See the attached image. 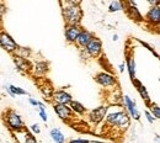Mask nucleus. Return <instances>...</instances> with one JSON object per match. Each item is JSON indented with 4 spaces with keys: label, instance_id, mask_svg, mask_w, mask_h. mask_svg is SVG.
<instances>
[{
    "label": "nucleus",
    "instance_id": "ddd939ff",
    "mask_svg": "<svg viewBox=\"0 0 160 143\" xmlns=\"http://www.w3.org/2000/svg\"><path fill=\"white\" fill-rule=\"evenodd\" d=\"M92 37H94V35L90 32V31H88V30H81L79 33V36H78V38H77V41L74 44H77V47L80 48V49H82V48H85L86 47V44L89 43V42L92 40Z\"/></svg>",
    "mask_w": 160,
    "mask_h": 143
},
{
    "label": "nucleus",
    "instance_id": "7ed1b4c3",
    "mask_svg": "<svg viewBox=\"0 0 160 143\" xmlns=\"http://www.w3.org/2000/svg\"><path fill=\"white\" fill-rule=\"evenodd\" d=\"M80 51L82 53H85L90 58H98V57H100V54L102 53V42H101L100 38L94 36L92 40L86 44V47L80 49Z\"/></svg>",
    "mask_w": 160,
    "mask_h": 143
},
{
    "label": "nucleus",
    "instance_id": "473e14b6",
    "mask_svg": "<svg viewBox=\"0 0 160 143\" xmlns=\"http://www.w3.org/2000/svg\"><path fill=\"white\" fill-rule=\"evenodd\" d=\"M5 13H6V8L2 4H0V18H2Z\"/></svg>",
    "mask_w": 160,
    "mask_h": 143
},
{
    "label": "nucleus",
    "instance_id": "2eb2a0df",
    "mask_svg": "<svg viewBox=\"0 0 160 143\" xmlns=\"http://www.w3.org/2000/svg\"><path fill=\"white\" fill-rule=\"evenodd\" d=\"M123 112H124V110H115V111L107 112V115L105 117L106 125L110 126V127H116V125L120 121L121 116L123 115Z\"/></svg>",
    "mask_w": 160,
    "mask_h": 143
},
{
    "label": "nucleus",
    "instance_id": "423d86ee",
    "mask_svg": "<svg viewBox=\"0 0 160 143\" xmlns=\"http://www.w3.org/2000/svg\"><path fill=\"white\" fill-rule=\"evenodd\" d=\"M95 82L102 88H115L117 85V79L115 75L107 73V72H100L95 75Z\"/></svg>",
    "mask_w": 160,
    "mask_h": 143
},
{
    "label": "nucleus",
    "instance_id": "f257e3e1",
    "mask_svg": "<svg viewBox=\"0 0 160 143\" xmlns=\"http://www.w3.org/2000/svg\"><path fill=\"white\" fill-rule=\"evenodd\" d=\"M62 6V15L65 25H80L82 19V10L79 1H65L59 3Z\"/></svg>",
    "mask_w": 160,
    "mask_h": 143
},
{
    "label": "nucleus",
    "instance_id": "cd10ccee",
    "mask_svg": "<svg viewBox=\"0 0 160 143\" xmlns=\"http://www.w3.org/2000/svg\"><path fill=\"white\" fill-rule=\"evenodd\" d=\"M23 135H25V142L23 143H38L37 142V140L35 138V136H33L32 133H30V132L25 131V132H23Z\"/></svg>",
    "mask_w": 160,
    "mask_h": 143
},
{
    "label": "nucleus",
    "instance_id": "f8f14e48",
    "mask_svg": "<svg viewBox=\"0 0 160 143\" xmlns=\"http://www.w3.org/2000/svg\"><path fill=\"white\" fill-rule=\"evenodd\" d=\"M145 22L147 23H150L152 26L154 25H159L160 22V5H154L152 6L147 15H145Z\"/></svg>",
    "mask_w": 160,
    "mask_h": 143
},
{
    "label": "nucleus",
    "instance_id": "39448f33",
    "mask_svg": "<svg viewBox=\"0 0 160 143\" xmlns=\"http://www.w3.org/2000/svg\"><path fill=\"white\" fill-rule=\"evenodd\" d=\"M0 47L2 49H5L8 53H15V51L18 49L19 44L16 43V41L6 32V31H0Z\"/></svg>",
    "mask_w": 160,
    "mask_h": 143
},
{
    "label": "nucleus",
    "instance_id": "6ab92c4d",
    "mask_svg": "<svg viewBox=\"0 0 160 143\" xmlns=\"http://www.w3.org/2000/svg\"><path fill=\"white\" fill-rule=\"evenodd\" d=\"M49 136H51V138H52V141L54 143H67V138H65V136L63 135V132L60 131L59 128H52L51 131H49Z\"/></svg>",
    "mask_w": 160,
    "mask_h": 143
},
{
    "label": "nucleus",
    "instance_id": "393cba45",
    "mask_svg": "<svg viewBox=\"0 0 160 143\" xmlns=\"http://www.w3.org/2000/svg\"><path fill=\"white\" fill-rule=\"evenodd\" d=\"M122 10H123V1L115 0L108 6V11L110 13H118V11H122Z\"/></svg>",
    "mask_w": 160,
    "mask_h": 143
},
{
    "label": "nucleus",
    "instance_id": "20e7f679",
    "mask_svg": "<svg viewBox=\"0 0 160 143\" xmlns=\"http://www.w3.org/2000/svg\"><path fill=\"white\" fill-rule=\"evenodd\" d=\"M122 105L124 106L126 112L129 116V119H133L136 121H139L140 120L139 110H138V107L136 105V101L133 99H131L129 95H123L122 96Z\"/></svg>",
    "mask_w": 160,
    "mask_h": 143
},
{
    "label": "nucleus",
    "instance_id": "f3484780",
    "mask_svg": "<svg viewBox=\"0 0 160 143\" xmlns=\"http://www.w3.org/2000/svg\"><path fill=\"white\" fill-rule=\"evenodd\" d=\"M14 63H15L16 68L20 72H23V73H28L32 69V64L28 62V59H22L19 57H14Z\"/></svg>",
    "mask_w": 160,
    "mask_h": 143
},
{
    "label": "nucleus",
    "instance_id": "b1692460",
    "mask_svg": "<svg viewBox=\"0 0 160 143\" xmlns=\"http://www.w3.org/2000/svg\"><path fill=\"white\" fill-rule=\"evenodd\" d=\"M14 54H15V57H19V58H22V59H28V57L31 56V49L19 46Z\"/></svg>",
    "mask_w": 160,
    "mask_h": 143
},
{
    "label": "nucleus",
    "instance_id": "c9c22d12",
    "mask_svg": "<svg viewBox=\"0 0 160 143\" xmlns=\"http://www.w3.org/2000/svg\"><path fill=\"white\" fill-rule=\"evenodd\" d=\"M112 40H113V41H117V40H118V35H113Z\"/></svg>",
    "mask_w": 160,
    "mask_h": 143
},
{
    "label": "nucleus",
    "instance_id": "aec40b11",
    "mask_svg": "<svg viewBox=\"0 0 160 143\" xmlns=\"http://www.w3.org/2000/svg\"><path fill=\"white\" fill-rule=\"evenodd\" d=\"M5 90L12 98H15L16 95H28V93L25 89H22L20 86H16V85H8V86H5Z\"/></svg>",
    "mask_w": 160,
    "mask_h": 143
},
{
    "label": "nucleus",
    "instance_id": "9b49d317",
    "mask_svg": "<svg viewBox=\"0 0 160 143\" xmlns=\"http://www.w3.org/2000/svg\"><path fill=\"white\" fill-rule=\"evenodd\" d=\"M52 100L54 101V104L69 105V104L73 101L74 99H73V96H72L68 91H65V90L60 89V90H54L53 96H52Z\"/></svg>",
    "mask_w": 160,
    "mask_h": 143
},
{
    "label": "nucleus",
    "instance_id": "f03ea898",
    "mask_svg": "<svg viewBox=\"0 0 160 143\" xmlns=\"http://www.w3.org/2000/svg\"><path fill=\"white\" fill-rule=\"evenodd\" d=\"M4 122L11 132L19 133L25 131V122L20 114L16 112L14 109H9L4 112Z\"/></svg>",
    "mask_w": 160,
    "mask_h": 143
},
{
    "label": "nucleus",
    "instance_id": "a211bd4d",
    "mask_svg": "<svg viewBox=\"0 0 160 143\" xmlns=\"http://www.w3.org/2000/svg\"><path fill=\"white\" fill-rule=\"evenodd\" d=\"M32 70L36 75H44L47 74L48 72V63L44 61H40V62H36L32 67Z\"/></svg>",
    "mask_w": 160,
    "mask_h": 143
},
{
    "label": "nucleus",
    "instance_id": "2f4dec72",
    "mask_svg": "<svg viewBox=\"0 0 160 143\" xmlns=\"http://www.w3.org/2000/svg\"><path fill=\"white\" fill-rule=\"evenodd\" d=\"M28 102H30V105L33 106V107H37V106H38V100H36L35 98H30V99H28Z\"/></svg>",
    "mask_w": 160,
    "mask_h": 143
},
{
    "label": "nucleus",
    "instance_id": "6e6552de",
    "mask_svg": "<svg viewBox=\"0 0 160 143\" xmlns=\"http://www.w3.org/2000/svg\"><path fill=\"white\" fill-rule=\"evenodd\" d=\"M53 110L57 114V116L59 117L62 121L64 122H69L73 119V112L69 107V105H62V104H53Z\"/></svg>",
    "mask_w": 160,
    "mask_h": 143
},
{
    "label": "nucleus",
    "instance_id": "f704fd0d",
    "mask_svg": "<svg viewBox=\"0 0 160 143\" xmlns=\"http://www.w3.org/2000/svg\"><path fill=\"white\" fill-rule=\"evenodd\" d=\"M118 69H120V73H123L124 69H126V64H124V63H121L120 67H118Z\"/></svg>",
    "mask_w": 160,
    "mask_h": 143
},
{
    "label": "nucleus",
    "instance_id": "dca6fc26",
    "mask_svg": "<svg viewBox=\"0 0 160 143\" xmlns=\"http://www.w3.org/2000/svg\"><path fill=\"white\" fill-rule=\"evenodd\" d=\"M126 69L128 70L129 78L133 80L136 78V73H137V64H136L134 58L131 54H127V57H126Z\"/></svg>",
    "mask_w": 160,
    "mask_h": 143
},
{
    "label": "nucleus",
    "instance_id": "7c9ffc66",
    "mask_svg": "<svg viewBox=\"0 0 160 143\" xmlns=\"http://www.w3.org/2000/svg\"><path fill=\"white\" fill-rule=\"evenodd\" d=\"M144 115H145V117H147V121H148V122L154 123V121H155V120H154V117L150 115V112H149L148 110H145V111H144Z\"/></svg>",
    "mask_w": 160,
    "mask_h": 143
},
{
    "label": "nucleus",
    "instance_id": "a878e982",
    "mask_svg": "<svg viewBox=\"0 0 160 143\" xmlns=\"http://www.w3.org/2000/svg\"><path fill=\"white\" fill-rule=\"evenodd\" d=\"M149 112H150V115L154 117V120H158L160 117V107L159 105H157V104H154V102H152L150 105H149V110H148Z\"/></svg>",
    "mask_w": 160,
    "mask_h": 143
},
{
    "label": "nucleus",
    "instance_id": "4be33fe9",
    "mask_svg": "<svg viewBox=\"0 0 160 143\" xmlns=\"http://www.w3.org/2000/svg\"><path fill=\"white\" fill-rule=\"evenodd\" d=\"M69 107H70V110H72L73 114H78V115H84L88 111L86 107L81 102L77 101V100H73V101L70 102L69 104Z\"/></svg>",
    "mask_w": 160,
    "mask_h": 143
},
{
    "label": "nucleus",
    "instance_id": "4468645a",
    "mask_svg": "<svg viewBox=\"0 0 160 143\" xmlns=\"http://www.w3.org/2000/svg\"><path fill=\"white\" fill-rule=\"evenodd\" d=\"M132 82H133V84H134V86L137 88V91H138V94L140 95V98L143 99V101H144L147 105H148V106H149V105H150L153 101H152V99H150V96H149V94H148L147 88H145V86L142 84V82H140V80H138L137 78H134Z\"/></svg>",
    "mask_w": 160,
    "mask_h": 143
},
{
    "label": "nucleus",
    "instance_id": "5701e85b",
    "mask_svg": "<svg viewBox=\"0 0 160 143\" xmlns=\"http://www.w3.org/2000/svg\"><path fill=\"white\" fill-rule=\"evenodd\" d=\"M129 126H131V119H129V116L127 115V112L124 111V112H123V115L121 116L120 121H118L117 125H116V127H117L118 130L126 131L127 128H129Z\"/></svg>",
    "mask_w": 160,
    "mask_h": 143
},
{
    "label": "nucleus",
    "instance_id": "c85d7f7f",
    "mask_svg": "<svg viewBox=\"0 0 160 143\" xmlns=\"http://www.w3.org/2000/svg\"><path fill=\"white\" fill-rule=\"evenodd\" d=\"M30 130H31V132H32L33 135H40L41 133V127L38 123H33V125H31Z\"/></svg>",
    "mask_w": 160,
    "mask_h": 143
},
{
    "label": "nucleus",
    "instance_id": "1a4fd4ad",
    "mask_svg": "<svg viewBox=\"0 0 160 143\" xmlns=\"http://www.w3.org/2000/svg\"><path fill=\"white\" fill-rule=\"evenodd\" d=\"M81 30H82V27L80 25H74V26L73 25H65V27H64L65 41L70 44H74Z\"/></svg>",
    "mask_w": 160,
    "mask_h": 143
},
{
    "label": "nucleus",
    "instance_id": "72a5a7b5",
    "mask_svg": "<svg viewBox=\"0 0 160 143\" xmlns=\"http://www.w3.org/2000/svg\"><path fill=\"white\" fill-rule=\"evenodd\" d=\"M140 43H142V44H143L144 47H147V48H148V49H149L150 52H153V53H154V49H153V48H152V47H150V46H149L148 43H145V42H142V41H140Z\"/></svg>",
    "mask_w": 160,
    "mask_h": 143
},
{
    "label": "nucleus",
    "instance_id": "bb28decb",
    "mask_svg": "<svg viewBox=\"0 0 160 143\" xmlns=\"http://www.w3.org/2000/svg\"><path fill=\"white\" fill-rule=\"evenodd\" d=\"M37 110H38V115L42 119V121L47 122L48 121V115H47V111H46V106L43 102L38 101V106H37Z\"/></svg>",
    "mask_w": 160,
    "mask_h": 143
},
{
    "label": "nucleus",
    "instance_id": "0eeeda50",
    "mask_svg": "<svg viewBox=\"0 0 160 143\" xmlns=\"http://www.w3.org/2000/svg\"><path fill=\"white\" fill-rule=\"evenodd\" d=\"M123 9L126 10L127 15L132 20L137 21V22H140V21L144 20L143 15L140 14L139 9L137 6V3H134V1H123Z\"/></svg>",
    "mask_w": 160,
    "mask_h": 143
},
{
    "label": "nucleus",
    "instance_id": "9d476101",
    "mask_svg": "<svg viewBox=\"0 0 160 143\" xmlns=\"http://www.w3.org/2000/svg\"><path fill=\"white\" fill-rule=\"evenodd\" d=\"M107 112H108V107L105 106V105L98 107V109H94V110H91L89 112V120H90V122L94 123V125L101 123L105 120Z\"/></svg>",
    "mask_w": 160,
    "mask_h": 143
},
{
    "label": "nucleus",
    "instance_id": "c756f323",
    "mask_svg": "<svg viewBox=\"0 0 160 143\" xmlns=\"http://www.w3.org/2000/svg\"><path fill=\"white\" fill-rule=\"evenodd\" d=\"M67 143H91V141H89V140H82V138H72L70 141H68Z\"/></svg>",
    "mask_w": 160,
    "mask_h": 143
},
{
    "label": "nucleus",
    "instance_id": "412c9836",
    "mask_svg": "<svg viewBox=\"0 0 160 143\" xmlns=\"http://www.w3.org/2000/svg\"><path fill=\"white\" fill-rule=\"evenodd\" d=\"M40 90L44 98H47V99H52L53 93H54V89H53V86H52L51 83L43 82V84L40 85Z\"/></svg>",
    "mask_w": 160,
    "mask_h": 143
}]
</instances>
